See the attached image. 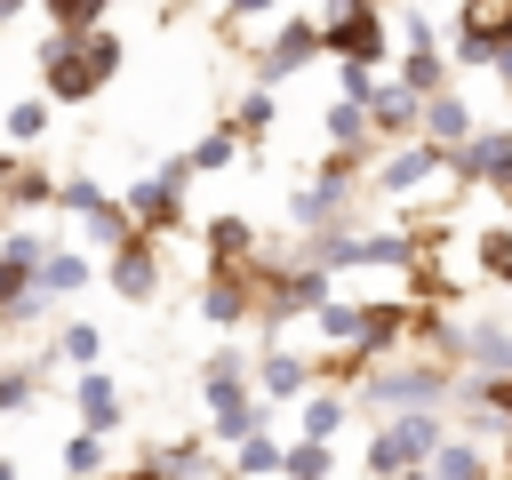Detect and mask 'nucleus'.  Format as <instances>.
Wrapping results in <instances>:
<instances>
[{
    "label": "nucleus",
    "mask_w": 512,
    "mask_h": 480,
    "mask_svg": "<svg viewBox=\"0 0 512 480\" xmlns=\"http://www.w3.org/2000/svg\"><path fill=\"white\" fill-rule=\"evenodd\" d=\"M120 32L112 24H96V32H48L40 40V96L48 104H88L112 72H120Z\"/></svg>",
    "instance_id": "obj_1"
},
{
    "label": "nucleus",
    "mask_w": 512,
    "mask_h": 480,
    "mask_svg": "<svg viewBox=\"0 0 512 480\" xmlns=\"http://www.w3.org/2000/svg\"><path fill=\"white\" fill-rule=\"evenodd\" d=\"M456 392V376H448V360L440 352H392V360H376L368 376H360V400L352 408H368V416H400V408H440Z\"/></svg>",
    "instance_id": "obj_2"
},
{
    "label": "nucleus",
    "mask_w": 512,
    "mask_h": 480,
    "mask_svg": "<svg viewBox=\"0 0 512 480\" xmlns=\"http://www.w3.org/2000/svg\"><path fill=\"white\" fill-rule=\"evenodd\" d=\"M320 56L328 64H376L392 56V16L376 0H320Z\"/></svg>",
    "instance_id": "obj_3"
},
{
    "label": "nucleus",
    "mask_w": 512,
    "mask_h": 480,
    "mask_svg": "<svg viewBox=\"0 0 512 480\" xmlns=\"http://www.w3.org/2000/svg\"><path fill=\"white\" fill-rule=\"evenodd\" d=\"M448 440V424H440V408H400V416H376V432H368V480H400L408 464H432V448Z\"/></svg>",
    "instance_id": "obj_4"
},
{
    "label": "nucleus",
    "mask_w": 512,
    "mask_h": 480,
    "mask_svg": "<svg viewBox=\"0 0 512 480\" xmlns=\"http://www.w3.org/2000/svg\"><path fill=\"white\" fill-rule=\"evenodd\" d=\"M256 272V312H264V328H280V320H296V312H320L328 296H336V272L328 264H248Z\"/></svg>",
    "instance_id": "obj_5"
},
{
    "label": "nucleus",
    "mask_w": 512,
    "mask_h": 480,
    "mask_svg": "<svg viewBox=\"0 0 512 480\" xmlns=\"http://www.w3.org/2000/svg\"><path fill=\"white\" fill-rule=\"evenodd\" d=\"M304 64H320V8H312V16H272V32H264L256 56H248V80H256V88H280V80H296Z\"/></svg>",
    "instance_id": "obj_6"
},
{
    "label": "nucleus",
    "mask_w": 512,
    "mask_h": 480,
    "mask_svg": "<svg viewBox=\"0 0 512 480\" xmlns=\"http://www.w3.org/2000/svg\"><path fill=\"white\" fill-rule=\"evenodd\" d=\"M184 184H192V160L176 152V160H160L152 176H136L128 184V224L136 232H152V240H168V232H184Z\"/></svg>",
    "instance_id": "obj_7"
},
{
    "label": "nucleus",
    "mask_w": 512,
    "mask_h": 480,
    "mask_svg": "<svg viewBox=\"0 0 512 480\" xmlns=\"http://www.w3.org/2000/svg\"><path fill=\"white\" fill-rule=\"evenodd\" d=\"M40 256H48V240H40V232H0V328H24V320H40V312H48V296L32 288Z\"/></svg>",
    "instance_id": "obj_8"
},
{
    "label": "nucleus",
    "mask_w": 512,
    "mask_h": 480,
    "mask_svg": "<svg viewBox=\"0 0 512 480\" xmlns=\"http://www.w3.org/2000/svg\"><path fill=\"white\" fill-rule=\"evenodd\" d=\"M200 400H208V432L224 448H240L248 432H272V400L248 376H216V384H200Z\"/></svg>",
    "instance_id": "obj_9"
},
{
    "label": "nucleus",
    "mask_w": 512,
    "mask_h": 480,
    "mask_svg": "<svg viewBox=\"0 0 512 480\" xmlns=\"http://www.w3.org/2000/svg\"><path fill=\"white\" fill-rule=\"evenodd\" d=\"M432 176H448V144H424V136L384 144V152H376V168H368V184H376V192H424Z\"/></svg>",
    "instance_id": "obj_10"
},
{
    "label": "nucleus",
    "mask_w": 512,
    "mask_h": 480,
    "mask_svg": "<svg viewBox=\"0 0 512 480\" xmlns=\"http://www.w3.org/2000/svg\"><path fill=\"white\" fill-rule=\"evenodd\" d=\"M448 176H456V184L512 192V128H472V136L448 152Z\"/></svg>",
    "instance_id": "obj_11"
},
{
    "label": "nucleus",
    "mask_w": 512,
    "mask_h": 480,
    "mask_svg": "<svg viewBox=\"0 0 512 480\" xmlns=\"http://www.w3.org/2000/svg\"><path fill=\"white\" fill-rule=\"evenodd\" d=\"M104 280H112L120 304H152V296H160V240H152V232H128V240L112 248Z\"/></svg>",
    "instance_id": "obj_12"
},
{
    "label": "nucleus",
    "mask_w": 512,
    "mask_h": 480,
    "mask_svg": "<svg viewBox=\"0 0 512 480\" xmlns=\"http://www.w3.org/2000/svg\"><path fill=\"white\" fill-rule=\"evenodd\" d=\"M200 320H216V328L256 320V272H248V264H208V280H200Z\"/></svg>",
    "instance_id": "obj_13"
},
{
    "label": "nucleus",
    "mask_w": 512,
    "mask_h": 480,
    "mask_svg": "<svg viewBox=\"0 0 512 480\" xmlns=\"http://www.w3.org/2000/svg\"><path fill=\"white\" fill-rule=\"evenodd\" d=\"M312 376H320V368H312L304 352H288V344H264V352H256V368H248V384H256L264 400H304V392H312Z\"/></svg>",
    "instance_id": "obj_14"
},
{
    "label": "nucleus",
    "mask_w": 512,
    "mask_h": 480,
    "mask_svg": "<svg viewBox=\"0 0 512 480\" xmlns=\"http://www.w3.org/2000/svg\"><path fill=\"white\" fill-rule=\"evenodd\" d=\"M72 416H80V432H120V384L104 376V368H72Z\"/></svg>",
    "instance_id": "obj_15"
},
{
    "label": "nucleus",
    "mask_w": 512,
    "mask_h": 480,
    "mask_svg": "<svg viewBox=\"0 0 512 480\" xmlns=\"http://www.w3.org/2000/svg\"><path fill=\"white\" fill-rule=\"evenodd\" d=\"M472 128H480V120H472L464 88H440V96H424V104H416V136H424V144H448V152H456Z\"/></svg>",
    "instance_id": "obj_16"
},
{
    "label": "nucleus",
    "mask_w": 512,
    "mask_h": 480,
    "mask_svg": "<svg viewBox=\"0 0 512 480\" xmlns=\"http://www.w3.org/2000/svg\"><path fill=\"white\" fill-rule=\"evenodd\" d=\"M416 88H400V80H384L376 96H368V128H376V144H400V136H416Z\"/></svg>",
    "instance_id": "obj_17"
},
{
    "label": "nucleus",
    "mask_w": 512,
    "mask_h": 480,
    "mask_svg": "<svg viewBox=\"0 0 512 480\" xmlns=\"http://www.w3.org/2000/svg\"><path fill=\"white\" fill-rule=\"evenodd\" d=\"M432 480H496V456L472 440V432H448L432 448Z\"/></svg>",
    "instance_id": "obj_18"
},
{
    "label": "nucleus",
    "mask_w": 512,
    "mask_h": 480,
    "mask_svg": "<svg viewBox=\"0 0 512 480\" xmlns=\"http://www.w3.org/2000/svg\"><path fill=\"white\" fill-rule=\"evenodd\" d=\"M88 280H96V264H88L80 248H56V240H48V256H40V272H32V288L56 304V296H72V288H88Z\"/></svg>",
    "instance_id": "obj_19"
},
{
    "label": "nucleus",
    "mask_w": 512,
    "mask_h": 480,
    "mask_svg": "<svg viewBox=\"0 0 512 480\" xmlns=\"http://www.w3.org/2000/svg\"><path fill=\"white\" fill-rule=\"evenodd\" d=\"M392 80L416 88V96H440V88H456V64H448V48H400V72Z\"/></svg>",
    "instance_id": "obj_20"
},
{
    "label": "nucleus",
    "mask_w": 512,
    "mask_h": 480,
    "mask_svg": "<svg viewBox=\"0 0 512 480\" xmlns=\"http://www.w3.org/2000/svg\"><path fill=\"white\" fill-rule=\"evenodd\" d=\"M208 264H256V224L248 216H208Z\"/></svg>",
    "instance_id": "obj_21"
},
{
    "label": "nucleus",
    "mask_w": 512,
    "mask_h": 480,
    "mask_svg": "<svg viewBox=\"0 0 512 480\" xmlns=\"http://www.w3.org/2000/svg\"><path fill=\"white\" fill-rule=\"evenodd\" d=\"M344 416H352L344 392H304V408H296V440H336Z\"/></svg>",
    "instance_id": "obj_22"
},
{
    "label": "nucleus",
    "mask_w": 512,
    "mask_h": 480,
    "mask_svg": "<svg viewBox=\"0 0 512 480\" xmlns=\"http://www.w3.org/2000/svg\"><path fill=\"white\" fill-rule=\"evenodd\" d=\"M0 208H56V176L32 168V160H16L8 184H0Z\"/></svg>",
    "instance_id": "obj_23"
},
{
    "label": "nucleus",
    "mask_w": 512,
    "mask_h": 480,
    "mask_svg": "<svg viewBox=\"0 0 512 480\" xmlns=\"http://www.w3.org/2000/svg\"><path fill=\"white\" fill-rule=\"evenodd\" d=\"M152 464H160V480H208V472H224V464L208 456V440H200V432H192V440H168Z\"/></svg>",
    "instance_id": "obj_24"
},
{
    "label": "nucleus",
    "mask_w": 512,
    "mask_h": 480,
    "mask_svg": "<svg viewBox=\"0 0 512 480\" xmlns=\"http://www.w3.org/2000/svg\"><path fill=\"white\" fill-rule=\"evenodd\" d=\"M48 120H56V104H48V96H16V104L0 112L8 144H40V136H48Z\"/></svg>",
    "instance_id": "obj_25"
},
{
    "label": "nucleus",
    "mask_w": 512,
    "mask_h": 480,
    "mask_svg": "<svg viewBox=\"0 0 512 480\" xmlns=\"http://www.w3.org/2000/svg\"><path fill=\"white\" fill-rule=\"evenodd\" d=\"M184 160H192V176H208V168H232V160H248V144H240V128L224 120V128H208V136H200Z\"/></svg>",
    "instance_id": "obj_26"
},
{
    "label": "nucleus",
    "mask_w": 512,
    "mask_h": 480,
    "mask_svg": "<svg viewBox=\"0 0 512 480\" xmlns=\"http://www.w3.org/2000/svg\"><path fill=\"white\" fill-rule=\"evenodd\" d=\"M224 472H232V480H264V472H280V440H272V432H248V440L232 448Z\"/></svg>",
    "instance_id": "obj_27"
},
{
    "label": "nucleus",
    "mask_w": 512,
    "mask_h": 480,
    "mask_svg": "<svg viewBox=\"0 0 512 480\" xmlns=\"http://www.w3.org/2000/svg\"><path fill=\"white\" fill-rule=\"evenodd\" d=\"M272 112H280V104H272V88H248V96L232 104V128H240V144H264V136H272Z\"/></svg>",
    "instance_id": "obj_28"
},
{
    "label": "nucleus",
    "mask_w": 512,
    "mask_h": 480,
    "mask_svg": "<svg viewBox=\"0 0 512 480\" xmlns=\"http://www.w3.org/2000/svg\"><path fill=\"white\" fill-rule=\"evenodd\" d=\"M320 128H328V144H376V128H368V104H352V96H336Z\"/></svg>",
    "instance_id": "obj_29"
},
{
    "label": "nucleus",
    "mask_w": 512,
    "mask_h": 480,
    "mask_svg": "<svg viewBox=\"0 0 512 480\" xmlns=\"http://www.w3.org/2000/svg\"><path fill=\"white\" fill-rule=\"evenodd\" d=\"M56 208H72V216L88 224L96 208H112V192H104L96 176H80V168H72V176H56Z\"/></svg>",
    "instance_id": "obj_30"
},
{
    "label": "nucleus",
    "mask_w": 512,
    "mask_h": 480,
    "mask_svg": "<svg viewBox=\"0 0 512 480\" xmlns=\"http://www.w3.org/2000/svg\"><path fill=\"white\" fill-rule=\"evenodd\" d=\"M280 472L288 480H328L336 472V448L328 440H296V448H280Z\"/></svg>",
    "instance_id": "obj_31"
},
{
    "label": "nucleus",
    "mask_w": 512,
    "mask_h": 480,
    "mask_svg": "<svg viewBox=\"0 0 512 480\" xmlns=\"http://www.w3.org/2000/svg\"><path fill=\"white\" fill-rule=\"evenodd\" d=\"M48 8V32H96L112 16V0H40Z\"/></svg>",
    "instance_id": "obj_32"
},
{
    "label": "nucleus",
    "mask_w": 512,
    "mask_h": 480,
    "mask_svg": "<svg viewBox=\"0 0 512 480\" xmlns=\"http://www.w3.org/2000/svg\"><path fill=\"white\" fill-rule=\"evenodd\" d=\"M56 352H64L72 368H96V352H104V328H96V320H64V328H56Z\"/></svg>",
    "instance_id": "obj_33"
},
{
    "label": "nucleus",
    "mask_w": 512,
    "mask_h": 480,
    "mask_svg": "<svg viewBox=\"0 0 512 480\" xmlns=\"http://www.w3.org/2000/svg\"><path fill=\"white\" fill-rule=\"evenodd\" d=\"M64 480H104V432H72L64 440Z\"/></svg>",
    "instance_id": "obj_34"
},
{
    "label": "nucleus",
    "mask_w": 512,
    "mask_h": 480,
    "mask_svg": "<svg viewBox=\"0 0 512 480\" xmlns=\"http://www.w3.org/2000/svg\"><path fill=\"white\" fill-rule=\"evenodd\" d=\"M472 264H480L488 280H504V272H512V232H504V224H480V240H472Z\"/></svg>",
    "instance_id": "obj_35"
},
{
    "label": "nucleus",
    "mask_w": 512,
    "mask_h": 480,
    "mask_svg": "<svg viewBox=\"0 0 512 480\" xmlns=\"http://www.w3.org/2000/svg\"><path fill=\"white\" fill-rule=\"evenodd\" d=\"M32 392H40V368H32V360H8V368H0V416L32 408Z\"/></svg>",
    "instance_id": "obj_36"
},
{
    "label": "nucleus",
    "mask_w": 512,
    "mask_h": 480,
    "mask_svg": "<svg viewBox=\"0 0 512 480\" xmlns=\"http://www.w3.org/2000/svg\"><path fill=\"white\" fill-rule=\"evenodd\" d=\"M376 88H384V72H376V64H336V96H352V104H368Z\"/></svg>",
    "instance_id": "obj_37"
},
{
    "label": "nucleus",
    "mask_w": 512,
    "mask_h": 480,
    "mask_svg": "<svg viewBox=\"0 0 512 480\" xmlns=\"http://www.w3.org/2000/svg\"><path fill=\"white\" fill-rule=\"evenodd\" d=\"M280 0H224V24H272Z\"/></svg>",
    "instance_id": "obj_38"
},
{
    "label": "nucleus",
    "mask_w": 512,
    "mask_h": 480,
    "mask_svg": "<svg viewBox=\"0 0 512 480\" xmlns=\"http://www.w3.org/2000/svg\"><path fill=\"white\" fill-rule=\"evenodd\" d=\"M488 80H496V88H504V96H512V40H504V48H496V56H488Z\"/></svg>",
    "instance_id": "obj_39"
},
{
    "label": "nucleus",
    "mask_w": 512,
    "mask_h": 480,
    "mask_svg": "<svg viewBox=\"0 0 512 480\" xmlns=\"http://www.w3.org/2000/svg\"><path fill=\"white\" fill-rule=\"evenodd\" d=\"M24 8H32V0H0V32H8V24L24 16Z\"/></svg>",
    "instance_id": "obj_40"
},
{
    "label": "nucleus",
    "mask_w": 512,
    "mask_h": 480,
    "mask_svg": "<svg viewBox=\"0 0 512 480\" xmlns=\"http://www.w3.org/2000/svg\"><path fill=\"white\" fill-rule=\"evenodd\" d=\"M112 480H160V464H136V472H112Z\"/></svg>",
    "instance_id": "obj_41"
},
{
    "label": "nucleus",
    "mask_w": 512,
    "mask_h": 480,
    "mask_svg": "<svg viewBox=\"0 0 512 480\" xmlns=\"http://www.w3.org/2000/svg\"><path fill=\"white\" fill-rule=\"evenodd\" d=\"M192 8H200V0H160V16H192Z\"/></svg>",
    "instance_id": "obj_42"
},
{
    "label": "nucleus",
    "mask_w": 512,
    "mask_h": 480,
    "mask_svg": "<svg viewBox=\"0 0 512 480\" xmlns=\"http://www.w3.org/2000/svg\"><path fill=\"white\" fill-rule=\"evenodd\" d=\"M400 480H432V464H408V472H400Z\"/></svg>",
    "instance_id": "obj_43"
},
{
    "label": "nucleus",
    "mask_w": 512,
    "mask_h": 480,
    "mask_svg": "<svg viewBox=\"0 0 512 480\" xmlns=\"http://www.w3.org/2000/svg\"><path fill=\"white\" fill-rule=\"evenodd\" d=\"M208 480H232V472H208Z\"/></svg>",
    "instance_id": "obj_44"
},
{
    "label": "nucleus",
    "mask_w": 512,
    "mask_h": 480,
    "mask_svg": "<svg viewBox=\"0 0 512 480\" xmlns=\"http://www.w3.org/2000/svg\"><path fill=\"white\" fill-rule=\"evenodd\" d=\"M504 200H512V192H504ZM504 232H512V216H504Z\"/></svg>",
    "instance_id": "obj_45"
},
{
    "label": "nucleus",
    "mask_w": 512,
    "mask_h": 480,
    "mask_svg": "<svg viewBox=\"0 0 512 480\" xmlns=\"http://www.w3.org/2000/svg\"><path fill=\"white\" fill-rule=\"evenodd\" d=\"M504 288H512V272H504Z\"/></svg>",
    "instance_id": "obj_46"
},
{
    "label": "nucleus",
    "mask_w": 512,
    "mask_h": 480,
    "mask_svg": "<svg viewBox=\"0 0 512 480\" xmlns=\"http://www.w3.org/2000/svg\"><path fill=\"white\" fill-rule=\"evenodd\" d=\"M496 480H512V472H496Z\"/></svg>",
    "instance_id": "obj_47"
}]
</instances>
